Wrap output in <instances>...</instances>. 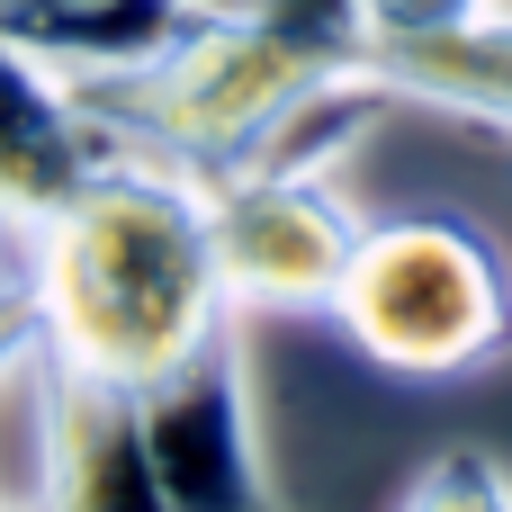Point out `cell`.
Returning a JSON list of instances; mask_svg holds the SVG:
<instances>
[{
  "mask_svg": "<svg viewBox=\"0 0 512 512\" xmlns=\"http://www.w3.org/2000/svg\"><path fill=\"white\" fill-rule=\"evenodd\" d=\"M18 279L36 297V360L108 396H144L207 333L234 324L207 189L144 153H117L99 180H81L27 234Z\"/></svg>",
  "mask_w": 512,
  "mask_h": 512,
  "instance_id": "1",
  "label": "cell"
},
{
  "mask_svg": "<svg viewBox=\"0 0 512 512\" xmlns=\"http://www.w3.org/2000/svg\"><path fill=\"white\" fill-rule=\"evenodd\" d=\"M351 81H360V36H306V27L198 9L153 63L72 90L126 153L198 189H225L261 162H297V126Z\"/></svg>",
  "mask_w": 512,
  "mask_h": 512,
  "instance_id": "2",
  "label": "cell"
},
{
  "mask_svg": "<svg viewBox=\"0 0 512 512\" xmlns=\"http://www.w3.org/2000/svg\"><path fill=\"white\" fill-rule=\"evenodd\" d=\"M324 324L387 378H486L512 360V252L459 207L369 216Z\"/></svg>",
  "mask_w": 512,
  "mask_h": 512,
  "instance_id": "3",
  "label": "cell"
},
{
  "mask_svg": "<svg viewBox=\"0 0 512 512\" xmlns=\"http://www.w3.org/2000/svg\"><path fill=\"white\" fill-rule=\"evenodd\" d=\"M360 207L333 189V162H261L225 189H207V234H216V279L234 324L243 315H324L351 243H360Z\"/></svg>",
  "mask_w": 512,
  "mask_h": 512,
  "instance_id": "4",
  "label": "cell"
},
{
  "mask_svg": "<svg viewBox=\"0 0 512 512\" xmlns=\"http://www.w3.org/2000/svg\"><path fill=\"white\" fill-rule=\"evenodd\" d=\"M144 468L162 486V512H288L261 477V432H252V378H243V333H207L171 378L135 396Z\"/></svg>",
  "mask_w": 512,
  "mask_h": 512,
  "instance_id": "5",
  "label": "cell"
},
{
  "mask_svg": "<svg viewBox=\"0 0 512 512\" xmlns=\"http://www.w3.org/2000/svg\"><path fill=\"white\" fill-rule=\"evenodd\" d=\"M126 144L81 108V90L27 54L9 27H0V234H36L81 180H99Z\"/></svg>",
  "mask_w": 512,
  "mask_h": 512,
  "instance_id": "6",
  "label": "cell"
},
{
  "mask_svg": "<svg viewBox=\"0 0 512 512\" xmlns=\"http://www.w3.org/2000/svg\"><path fill=\"white\" fill-rule=\"evenodd\" d=\"M45 512H162V486L144 468L135 396L81 387L45 369Z\"/></svg>",
  "mask_w": 512,
  "mask_h": 512,
  "instance_id": "7",
  "label": "cell"
},
{
  "mask_svg": "<svg viewBox=\"0 0 512 512\" xmlns=\"http://www.w3.org/2000/svg\"><path fill=\"white\" fill-rule=\"evenodd\" d=\"M360 81L396 108H441L512 135V18H477L450 36H360Z\"/></svg>",
  "mask_w": 512,
  "mask_h": 512,
  "instance_id": "8",
  "label": "cell"
},
{
  "mask_svg": "<svg viewBox=\"0 0 512 512\" xmlns=\"http://www.w3.org/2000/svg\"><path fill=\"white\" fill-rule=\"evenodd\" d=\"M396 512H512V477L495 450H441Z\"/></svg>",
  "mask_w": 512,
  "mask_h": 512,
  "instance_id": "9",
  "label": "cell"
},
{
  "mask_svg": "<svg viewBox=\"0 0 512 512\" xmlns=\"http://www.w3.org/2000/svg\"><path fill=\"white\" fill-rule=\"evenodd\" d=\"M495 0H360V27L369 36H450V27H477Z\"/></svg>",
  "mask_w": 512,
  "mask_h": 512,
  "instance_id": "10",
  "label": "cell"
},
{
  "mask_svg": "<svg viewBox=\"0 0 512 512\" xmlns=\"http://www.w3.org/2000/svg\"><path fill=\"white\" fill-rule=\"evenodd\" d=\"M216 18H270V27H306V36H369L360 0H198Z\"/></svg>",
  "mask_w": 512,
  "mask_h": 512,
  "instance_id": "11",
  "label": "cell"
},
{
  "mask_svg": "<svg viewBox=\"0 0 512 512\" xmlns=\"http://www.w3.org/2000/svg\"><path fill=\"white\" fill-rule=\"evenodd\" d=\"M27 360H36V297H27V279H0V387Z\"/></svg>",
  "mask_w": 512,
  "mask_h": 512,
  "instance_id": "12",
  "label": "cell"
},
{
  "mask_svg": "<svg viewBox=\"0 0 512 512\" xmlns=\"http://www.w3.org/2000/svg\"><path fill=\"white\" fill-rule=\"evenodd\" d=\"M45 9H81V0H0V27H18V18H45Z\"/></svg>",
  "mask_w": 512,
  "mask_h": 512,
  "instance_id": "13",
  "label": "cell"
},
{
  "mask_svg": "<svg viewBox=\"0 0 512 512\" xmlns=\"http://www.w3.org/2000/svg\"><path fill=\"white\" fill-rule=\"evenodd\" d=\"M0 512H45V504H0Z\"/></svg>",
  "mask_w": 512,
  "mask_h": 512,
  "instance_id": "14",
  "label": "cell"
}]
</instances>
